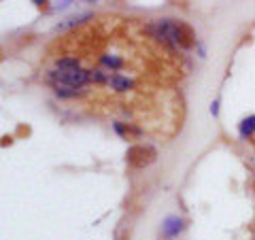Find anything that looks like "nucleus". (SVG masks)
Segmentation results:
<instances>
[{"mask_svg": "<svg viewBox=\"0 0 255 240\" xmlns=\"http://www.w3.org/2000/svg\"><path fill=\"white\" fill-rule=\"evenodd\" d=\"M153 38H157L164 45L181 47V49H189L196 43L194 30H191L185 21H172V19H159L155 23H149L145 28Z\"/></svg>", "mask_w": 255, "mask_h": 240, "instance_id": "obj_1", "label": "nucleus"}, {"mask_svg": "<svg viewBox=\"0 0 255 240\" xmlns=\"http://www.w3.org/2000/svg\"><path fill=\"white\" fill-rule=\"evenodd\" d=\"M47 81L55 85H68V87H77V90H83V85L90 81V70H68V73H62V70H51L47 75Z\"/></svg>", "mask_w": 255, "mask_h": 240, "instance_id": "obj_2", "label": "nucleus"}, {"mask_svg": "<svg viewBox=\"0 0 255 240\" xmlns=\"http://www.w3.org/2000/svg\"><path fill=\"white\" fill-rule=\"evenodd\" d=\"M155 149L153 147H149V145H134L128 149V153H126V159H128V164L134 166V168H145L149 166L151 162L155 159Z\"/></svg>", "mask_w": 255, "mask_h": 240, "instance_id": "obj_3", "label": "nucleus"}, {"mask_svg": "<svg viewBox=\"0 0 255 240\" xmlns=\"http://www.w3.org/2000/svg\"><path fill=\"white\" fill-rule=\"evenodd\" d=\"M183 226H185V221H183L181 217H166L164 223H162V230H164V234L166 236H179V232H183Z\"/></svg>", "mask_w": 255, "mask_h": 240, "instance_id": "obj_4", "label": "nucleus"}, {"mask_svg": "<svg viewBox=\"0 0 255 240\" xmlns=\"http://www.w3.org/2000/svg\"><path fill=\"white\" fill-rule=\"evenodd\" d=\"M109 85L113 87L115 92H128V90H132L134 87V81L132 79H128V77H124V75L115 73V75L109 77Z\"/></svg>", "mask_w": 255, "mask_h": 240, "instance_id": "obj_5", "label": "nucleus"}, {"mask_svg": "<svg viewBox=\"0 0 255 240\" xmlns=\"http://www.w3.org/2000/svg\"><path fill=\"white\" fill-rule=\"evenodd\" d=\"M79 68H81V62H79V58H75V55L55 60V70H62V73H68V70H79Z\"/></svg>", "mask_w": 255, "mask_h": 240, "instance_id": "obj_6", "label": "nucleus"}, {"mask_svg": "<svg viewBox=\"0 0 255 240\" xmlns=\"http://www.w3.org/2000/svg\"><path fill=\"white\" fill-rule=\"evenodd\" d=\"M94 15L92 13H85V15H79V17H70V19H66L64 23H58L55 26V32H64V30H68V28H75V26H81L83 21H87V19H92Z\"/></svg>", "mask_w": 255, "mask_h": 240, "instance_id": "obj_7", "label": "nucleus"}, {"mask_svg": "<svg viewBox=\"0 0 255 240\" xmlns=\"http://www.w3.org/2000/svg\"><path fill=\"white\" fill-rule=\"evenodd\" d=\"M55 96L58 98H79V96H83L85 92L83 90H77V87H68V85H55Z\"/></svg>", "mask_w": 255, "mask_h": 240, "instance_id": "obj_8", "label": "nucleus"}, {"mask_svg": "<svg viewBox=\"0 0 255 240\" xmlns=\"http://www.w3.org/2000/svg\"><path fill=\"white\" fill-rule=\"evenodd\" d=\"M238 132H241V138H249V136H253L255 134V115L243 119L241 127H238Z\"/></svg>", "mask_w": 255, "mask_h": 240, "instance_id": "obj_9", "label": "nucleus"}, {"mask_svg": "<svg viewBox=\"0 0 255 240\" xmlns=\"http://www.w3.org/2000/svg\"><path fill=\"white\" fill-rule=\"evenodd\" d=\"M100 64H105V66L111 68V70H119V68L124 66V60L119 58V55H102Z\"/></svg>", "mask_w": 255, "mask_h": 240, "instance_id": "obj_10", "label": "nucleus"}, {"mask_svg": "<svg viewBox=\"0 0 255 240\" xmlns=\"http://www.w3.org/2000/svg\"><path fill=\"white\" fill-rule=\"evenodd\" d=\"M90 81H94V83H109V77L105 73H100V70H90Z\"/></svg>", "mask_w": 255, "mask_h": 240, "instance_id": "obj_11", "label": "nucleus"}, {"mask_svg": "<svg viewBox=\"0 0 255 240\" xmlns=\"http://www.w3.org/2000/svg\"><path fill=\"white\" fill-rule=\"evenodd\" d=\"M211 113H213L215 117H217V113H219V102H217V100H215L213 105H211Z\"/></svg>", "mask_w": 255, "mask_h": 240, "instance_id": "obj_12", "label": "nucleus"}]
</instances>
